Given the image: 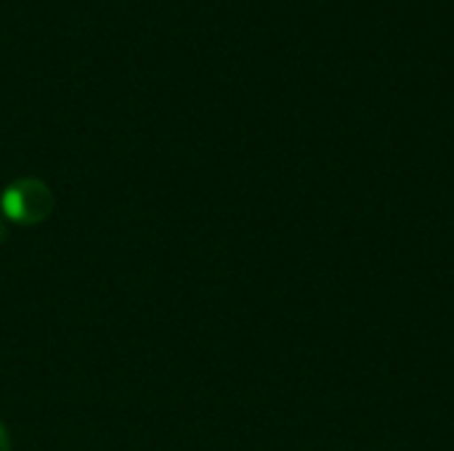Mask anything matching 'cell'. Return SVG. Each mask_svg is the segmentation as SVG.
I'll use <instances>...</instances> for the list:
<instances>
[{"label":"cell","instance_id":"6da1fadb","mask_svg":"<svg viewBox=\"0 0 454 451\" xmlns=\"http://www.w3.org/2000/svg\"><path fill=\"white\" fill-rule=\"evenodd\" d=\"M56 197L51 186L37 175H21L0 191V213L16 226L32 229L51 218Z\"/></svg>","mask_w":454,"mask_h":451},{"label":"cell","instance_id":"7a4b0ae2","mask_svg":"<svg viewBox=\"0 0 454 451\" xmlns=\"http://www.w3.org/2000/svg\"><path fill=\"white\" fill-rule=\"evenodd\" d=\"M0 451H13L11 449V436H8V431H5L3 423H0Z\"/></svg>","mask_w":454,"mask_h":451},{"label":"cell","instance_id":"3957f363","mask_svg":"<svg viewBox=\"0 0 454 451\" xmlns=\"http://www.w3.org/2000/svg\"><path fill=\"white\" fill-rule=\"evenodd\" d=\"M3 239H5V226L0 223V242H3Z\"/></svg>","mask_w":454,"mask_h":451}]
</instances>
